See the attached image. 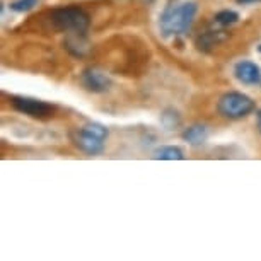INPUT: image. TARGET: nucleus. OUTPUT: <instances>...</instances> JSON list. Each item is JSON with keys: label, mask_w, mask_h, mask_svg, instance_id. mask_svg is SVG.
I'll return each mask as SVG.
<instances>
[{"label": "nucleus", "mask_w": 261, "mask_h": 261, "mask_svg": "<svg viewBox=\"0 0 261 261\" xmlns=\"http://www.w3.org/2000/svg\"><path fill=\"white\" fill-rule=\"evenodd\" d=\"M196 7L195 2H183L178 4L176 0H171L166 6L164 12L161 14V33L162 36H172V34H185L190 31L193 19L196 16Z\"/></svg>", "instance_id": "obj_1"}, {"label": "nucleus", "mask_w": 261, "mask_h": 261, "mask_svg": "<svg viewBox=\"0 0 261 261\" xmlns=\"http://www.w3.org/2000/svg\"><path fill=\"white\" fill-rule=\"evenodd\" d=\"M89 22L87 12L79 7H62L51 12L53 28L63 33H86Z\"/></svg>", "instance_id": "obj_2"}, {"label": "nucleus", "mask_w": 261, "mask_h": 261, "mask_svg": "<svg viewBox=\"0 0 261 261\" xmlns=\"http://www.w3.org/2000/svg\"><path fill=\"white\" fill-rule=\"evenodd\" d=\"M217 110L229 120H241L254 110V101L243 92H227L217 102Z\"/></svg>", "instance_id": "obj_3"}, {"label": "nucleus", "mask_w": 261, "mask_h": 261, "mask_svg": "<svg viewBox=\"0 0 261 261\" xmlns=\"http://www.w3.org/2000/svg\"><path fill=\"white\" fill-rule=\"evenodd\" d=\"M11 102L14 110L33 118H39V120H46V118L53 116V113H55V106L48 105L45 101L31 99V97H12Z\"/></svg>", "instance_id": "obj_4"}, {"label": "nucleus", "mask_w": 261, "mask_h": 261, "mask_svg": "<svg viewBox=\"0 0 261 261\" xmlns=\"http://www.w3.org/2000/svg\"><path fill=\"white\" fill-rule=\"evenodd\" d=\"M82 84L86 86V89H89L91 92H97V94H101V92H106L110 91L111 87V79L106 75L105 72H101L99 68H86V70L82 72Z\"/></svg>", "instance_id": "obj_5"}, {"label": "nucleus", "mask_w": 261, "mask_h": 261, "mask_svg": "<svg viewBox=\"0 0 261 261\" xmlns=\"http://www.w3.org/2000/svg\"><path fill=\"white\" fill-rule=\"evenodd\" d=\"M234 75L241 84H246V86H256V84L261 82V68L256 65L254 62L241 60L236 63Z\"/></svg>", "instance_id": "obj_6"}, {"label": "nucleus", "mask_w": 261, "mask_h": 261, "mask_svg": "<svg viewBox=\"0 0 261 261\" xmlns=\"http://www.w3.org/2000/svg\"><path fill=\"white\" fill-rule=\"evenodd\" d=\"M72 140H73V144H75L81 150L86 152V154L96 155V154H101V152L105 150V140L91 135L89 132H86L84 128L81 132L72 134Z\"/></svg>", "instance_id": "obj_7"}, {"label": "nucleus", "mask_w": 261, "mask_h": 261, "mask_svg": "<svg viewBox=\"0 0 261 261\" xmlns=\"http://www.w3.org/2000/svg\"><path fill=\"white\" fill-rule=\"evenodd\" d=\"M225 38H227V34L224 31H205L196 38V46H198V50L201 51H208L215 45L222 43Z\"/></svg>", "instance_id": "obj_8"}, {"label": "nucleus", "mask_w": 261, "mask_h": 261, "mask_svg": "<svg viewBox=\"0 0 261 261\" xmlns=\"http://www.w3.org/2000/svg\"><path fill=\"white\" fill-rule=\"evenodd\" d=\"M208 137V132L203 125H191L183 132V139L190 145H201Z\"/></svg>", "instance_id": "obj_9"}, {"label": "nucleus", "mask_w": 261, "mask_h": 261, "mask_svg": "<svg viewBox=\"0 0 261 261\" xmlns=\"http://www.w3.org/2000/svg\"><path fill=\"white\" fill-rule=\"evenodd\" d=\"M65 46H67V50H70L73 55H77V57H82L84 53L87 51V48H89L86 38H84V33H72V36L67 38Z\"/></svg>", "instance_id": "obj_10"}, {"label": "nucleus", "mask_w": 261, "mask_h": 261, "mask_svg": "<svg viewBox=\"0 0 261 261\" xmlns=\"http://www.w3.org/2000/svg\"><path fill=\"white\" fill-rule=\"evenodd\" d=\"M154 159H161V161H181L185 159V154L179 147H161L154 152Z\"/></svg>", "instance_id": "obj_11"}, {"label": "nucleus", "mask_w": 261, "mask_h": 261, "mask_svg": "<svg viewBox=\"0 0 261 261\" xmlns=\"http://www.w3.org/2000/svg\"><path fill=\"white\" fill-rule=\"evenodd\" d=\"M161 123L166 130H176L181 125V115L176 110H172V108H167L161 115Z\"/></svg>", "instance_id": "obj_12"}, {"label": "nucleus", "mask_w": 261, "mask_h": 261, "mask_svg": "<svg viewBox=\"0 0 261 261\" xmlns=\"http://www.w3.org/2000/svg\"><path fill=\"white\" fill-rule=\"evenodd\" d=\"M239 21V14L234 11H220L215 14V22L220 24V26H229V24H234Z\"/></svg>", "instance_id": "obj_13"}, {"label": "nucleus", "mask_w": 261, "mask_h": 261, "mask_svg": "<svg viewBox=\"0 0 261 261\" xmlns=\"http://www.w3.org/2000/svg\"><path fill=\"white\" fill-rule=\"evenodd\" d=\"M84 130L86 132H89L91 135H94L97 137V139H101V140H106L108 139V128L105 125H101V123H89V125H86L84 126Z\"/></svg>", "instance_id": "obj_14"}, {"label": "nucleus", "mask_w": 261, "mask_h": 261, "mask_svg": "<svg viewBox=\"0 0 261 261\" xmlns=\"http://www.w3.org/2000/svg\"><path fill=\"white\" fill-rule=\"evenodd\" d=\"M39 4V0H16L11 4V9L14 12H29Z\"/></svg>", "instance_id": "obj_15"}, {"label": "nucleus", "mask_w": 261, "mask_h": 261, "mask_svg": "<svg viewBox=\"0 0 261 261\" xmlns=\"http://www.w3.org/2000/svg\"><path fill=\"white\" fill-rule=\"evenodd\" d=\"M239 4H254V2H259V0H238Z\"/></svg>", "instance_id": "obj_16"}, {"label": "nucleus", "mask_w": 261, "mask_h": 261, "mask_svg": "<svg viewBox=\"0 0 261 261\" xmlns=\"http://www.w3.org/2000/svg\"><path fill=\"white\" fill-rule=\"evenodd\" d=\"M258 130H259V134H261V111L258 113Z\"/></svg>", "instance_id": "obj_17"}, {"label": "nucleus", "mask_w": 261, "mask_h": 261, "mask_svg": "<svg viewBox=\"0 0 261 261\" xmlns=\"http://www.w3.org/2000/svg\"><path fill=\"white\" fill-rule=\"evenodd\" d=\"M258 51H259V53H261V45H259V46H258Z\"/></svg>", "instance_id": "obj_18"}]
</instances>
